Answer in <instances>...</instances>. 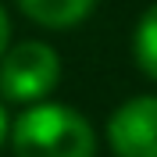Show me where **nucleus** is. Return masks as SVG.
I'll return each instance as SVG.
<instances>
[{"label": "nucleus", "instance_id": "obj_1", "mask_svg": "<svg viewBox=\"0 0 157 157\" xmlns=\"http://www.w3.org/2000/svg\"><path fill=\"white\" fill-rule=\"evenodd\" d=\"M14 157H93L97 136L93 125L64 104H32L11 125Z\"/></svg>", "mask_w": 157, "mask_h": 157}, {"label": "nucleus", "instance_id": "obj_2", "mask_svg": "<svg viewBox=\"0 0 157 157\" xmlns=\"http://www.w3.org/2000/svg\"><path fill=\"white\" fill-rule=\"evenodd\" d=\"M57 78H61L57 50L39 39L14 43L0 61V93L14 104H43V97L54 93Z\"/></svg>", "mask_w": 157, "mask_h": 157}, {"label": "nucleus", "instance_id": "obj_3", "mask_svg": "<svg viewBox=\"0 0 157 157\" xmlns=\"http://www.w3.org/2000/svg\"><path fill=\"white\" fill-rule=\"evenodd\" d=\"M107 143L118 157H157V97H132L111 114Z\"/></svg>", "mask_w": 157, "mask_h": 157}, {"label": "nucleus", "instance_id": "obj_4", "mask_svg": "<svg viewBox=\"0 0 157 157\" xmlns=\"http://www.w3.org/2000/svg\"><path fill=\"white\" fill-rule=\"evenodd\" d=\"M18 7L29 14L36 25L47 29H71L82 18H89V11L97 7V0H18Z\"/></svg>", "mask_w": 157, "mask_h": 157}, {"label": "nucleus", "instance_id": "obj_5", "mask_svg": "<svg viewBox=\"0 0 157 157\" xmlns=\"http://www.w3.org/2000/svg\"><path fill=\"white\" fill-rule=\"evenodd\" d=\"M132 50H136V64L143 68V75L157 78V4L147 7V14L139 18Z\"/></svg>", "mask_w": 157, "mask_h": 157}, {"label": "nucleus", "instance_id": "obj_6", "mask_svg": "<svg viewBox=\"0 0 157 157\" xmlns=\"http://www.w3.org/2000/svg\"><path fill=\"white\" fill-rule=\"evenodd\" d=\"M7 43H11V21H7V11L0 7V61H4V54H7Z\"/></svg>", "mask_w": 157, "mask_h": 157}, {"label": "nucleus", "instance_id": "obj_7", "mask_svg": "<svg viewBox=\"0 0 157 157\" xmlns=\"http://www.w3.org/2000/svg\"><path fill=\"white\" fill-rule=\"evenodd\" d=\"M11 139V118H7V111H4V104H0V147Z\"/></svg>", "mask_w": 157, "mask_h": 157}]
</instances>
